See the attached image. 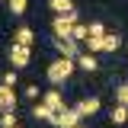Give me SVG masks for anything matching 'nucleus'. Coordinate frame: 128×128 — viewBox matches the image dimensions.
I'll use <instances>...</instances> for the list:
<instances>
[{
	"instance_id": "nucleus-1",
	"label": "nucleus",
	"mask_w": 128,
	"mask_h": 128,
	"mask_svg": "<svg viewBox=\"0 0 128 128\" xmlns=\"http://www.w3.org/2000/svg\"><path fill=\"white\" fill-rule=\"evenodd\" d=\"M77 70V58H54V61L45 67V77L51 80V83H64V80H70V74Z\"/></svg>"
},
{
	"instance_id": "nucleus-2",
	"label": "nucleus",
	"mask_w": 128,
	"mask_h": 128,
	"mask_svg": "<svg viewBox=\"0 0 128 128\" xmlns=\"http://www.w3.org/2000/svg\"><path fill=\"white\" fill-rule=\"evenodd\" d=\"M77 10H70V13H61L51 19V32H54V38H70L74 35V26H77Z\"/></svg>"
},
{
	"instance_id": "nucleus-3",
	"label": "nucleus",
	"mask_w": 128,
	"mask_h": 128,
	"mask_svg": "<svg viewBox=\"0 0 128 128\" xmlns=\"http://www.w3.org/2000/svg\"><path fill=\"white\" fill-rule=\"evenodd\" d=\"M6 58H10V64L13 67H26V64L32 61V48H26V45H10V51H6Z\"/></svg>"
},
{
	"instance_id": "nucleus-4",
	"label": "nucleus",
	"mask_w": 128,
	"mask_h": 128,
	"mask_svg": "<svg viewBox=\"0 0 128 128\" xmlns=\"http://www.w3.org/2000/svg\"><path fill=\"white\" fill-rule=\"evenodd\" d=\"M80 118H83V115H80L77 106H74V109H61L58 115H54V122H51V125H58V128H77Z\"/></svg>"
},
{
	"instance_id": "nucleus-5",
	"label": "nucleus",
	"mask_w": 128,
	"mask_h": 128,
	"mask_svg": "<svg viewBox=\"0 0 128 128\" xmlns=\"http://www.w3.org/2000/svg\"><path fill=\"white\" fill-rule=\"evenodd\" d=\"M54 48H58L61 58H80V48L74 38H54Z\"/></svg>"
},
{
	"instance_id": "nucleus-6",
	"label": "nucleus",
	"mask_w": 128,
	"mask_h": 128,
	"mask_svg": "<svg viewBox=\"0 0 128 128\" xmlns=\"http://www.w3.org/2000/svg\"><path fill=\"white\" fill-rule=\"evenodd\" d=\"M42 102H45V106L54 112V115H58L61 109H67V106H64V96L58 93V90H45V93H42Z\"/></svg>"
},
{
	"instance_id": "nucleus-7",
	"label": "nucleus",
	"mask_w": 128,
	"mask_h": 128,
	"mask_svg": "<svg viewBox=\"0 0 128 128\" xmlns=\"http://www.w3.org/2000/svg\"><path fill=\"white\" fill-rule=\"evenodd\" d=\"M10 109H16V90L0 83V112H10Z\"/></svg>"
},
{
	"instance_id": "nucleus-8",
	"label": "nucleus",
	"mask_w": 128,
	"mask_h": 128,
	"mask_svg": "<svg viewBox=\"0 0 128 128\" xmlns=\"http://www.w3.org/2000/svg\"><path fill=\"white\" fill-rule=\"evenodd\" d=\"M29 115L35 118V122H54V112L48 109L45 102H32V109H29Z\"/></svg>"
},
{
	"instance_id": "nucleus-9",
	"label": "nucleus",
	"mask_w": 128,
	"mask_h": 128,
	"mask_svg": "<svg viewBox=\"0 0 128 128\" xmlns=\"http://www.w3.org/2000/svg\"><path fill=\"white\" fill-rule=\"evenodd\" d=\"M13 42H16V45H26V48H32V45H35V32H32L29 26H19V29L13 32Z\"/></svg>"
},
{
	"instance_id": "nucleus-10",
	"label": "nucleus",
	"mask_w": 128,
	"mask_h": 128,
	"mask_svg": "<svg viewBox=\"0 0 128 128\" xmlns=\"http://www.w3.org/2000/svg\"><path fill=\"white\" fill-rule=\"evenodd\" d=\"M77 112H80V115H96V112H99V96L80 99V102H77Z\"/></svg>"
},
{
	"instance_id": "nucleus-11",
	"label": "nucleus",
	"mask_w": 128,
	"mask_h": 128,
	"mask_svg": "<svg viewBox=\"0 0 128 128\" xmlns=\"http://www.w3.org/2000/svg\"><path fill=\"white\" fill-rule=\"evenodd\" d=\"M118 48H122V35H118V32H106V35H102V51L115 54Z\"/></svg>"
},
{
	"instance_id": "nucleus-12",
	"label": "nucleus",
	"mask_w": 128,
	"mask_h": 128,
	"mask_svg": "<svg viewBox=\"0 0 128 128\" xmlns=\"http://www.w3.org/2000/svg\"><path fill=\"white\" fill-rule=\"evenodd\" d=\"M109 118H112V125H128V106H122V102H115L109 112Z\"/></svg>"
},
{
	"instance_id": "nucleus-13",
	"label": "nucleus",
	"mask_w": 128,
	"mask_h": 128,
	"mask_svg": "<svg viewBox=\"0 0 128 128\" xmlns=\"http://www.w3.org/2000/svg\"><path fill=\"white\" fill-rule=\"evenodd\" d=\"M77 67H83L86 74H93L96 67H99V61H96V54H90V51H86V54H80V58H77Z\"/></svg>"
},
{
	"instance_id": "nucleus-14",
	"label": "nucleus",
	"mask_w": 128,
	"mask_h": 128,
	"mask_svg": "<svg viewBox=\"0 0 128 128\" xmlns=\"http://www.w3.org/2000/svg\"><path fill=\"white\" fill-rule=\"evenodd\" d=\"M48 10H51V13H70V10H74V0H48Z\"/></svg>"
},
{
	"instance_id": "nucleus-15",
	"label": "nucleus",
	"mask_w": 128,
	"mask_h": 128,
	"mask_svg": "<svg viewBox=\"0 0 128 128\" xmlns=\"http://www.w3.org/2000/svg\"><path fill=\"white\" fill-rule=\"evenodd\" d=\"M19 115H16V109H10V112H0V128H16L19 122H16Z\"/></svg>"
},
{
	"instance_id": "nucleus-16",
	"label": "nucleus",
	"mask_w": 128,
	"mask_h": 128,
	"mask_svg": "<svg viewBox=\"0 0 128 128\" xmlns=\"http://www.w3.org/2000/svg\"><path fill=\"white\" fill-rule=\"evenodd\" d=\"M6 6H10V13H13V16H22V13H26V6H29V0H6Z\"/></svg>"
},
{
	"instance_id": "nucleus-17",
	"label": "nucleus",
	"mask_w": 128,
	"mask_h": 128,
	"mask_svg": "<svg viewBox=\"0 0 128 128\" xmlns=\"http://www.w3.org/2000/svg\"><path fill=\"white\" fill-rule=\"evenodd\" d=\"M70 38H74V42H86V38H90V26L77 22V26H74V35H70Z\"/></svg>"
},
{
	"instance_id": "nucleus-18",
	"label": "nucleus",
	"mask_w": 128,
	"mask_h": 128,
	"mask_svg": "<svg viewBox=\"0 0 128 128\" xmlns=\"http://www.w3.org/2000/svg\"><path fill=\"white\" fill-rule=\"evenodd\" d=\"M86 48H90V54H99V51H102V38L90 35V38H86Z\"/></svg>"
},
{
	"instance_id": "nucleus-19",
	"label": "nucleus",
	"mask_w": 128,
	"mask_h": 128,
	"mask_svg": "<svg viewBox=\"0 0 128 128\" xmlns=\"http://www.w3.org/2000/svg\"><path fill=\"white\" fill-rule=\"evenodd\" d=\"M115 102H122V106H128V83H122V86H115Z\"/></svg>"
},
{
	"instance_id": "nucleus-20",
	"label": "nucleus",
	"mask_w": 128,
	"mask_h": 128,
	"mask_svg": "<svg viewBox=\"0 0 128 128\" xmlns=\"http://www.w3.org/2000/svg\"><path fill=\"white\" fill-rule=\"evenodd\" d=\"M0 83H6V86H16V83H19V77H16V67H10V70L3 74V80H0Z\"/></svg>"
},
{
	"instance_id": "nucleus-21",
	"label": "nucleus",
	"mask_w": 128,
	"mask_h": 128,
	"mask_svg": "<svg viewBox=\"0 0 128 128\" xmlns=\"http://www.w3.org/2000/svg\"><path fill=\"white\" fill-rule=\"evenodd\" d=\"M90 35L102 38V35H106V26H102V22H90Z\"/></svg>"
},
{
	"instance_id": "nucleus-22",
	"label": "nucleus",
	"mask_w": 128,
	"mask_h": 128,
	"mask_svg": "<svg viewBox=\"0 0 128 128\" xmlns=\"http://www.w3.org/2000/svg\"><path fill=\"white\" fill-rule=\"evenodd\" d=\"M22 96H26V99H35V96H38V86H35V83H26V86H22Z\"/></svg>"
},
{
	"instance_id": "nucleus-23",
	"label": "nucleus",
	"mask_w": 128,
	"mask_h": 128,
	"mask_svg": "<svg viewBox=\"0 0 128 128\" xmlns=\"http://www.w3.org/2000/svg\"><path fill=\"white\" fill-rule=\"evenodd\" d=\"M77 128H86V125H77Z\"/></svg>"
},
{
	"instance_id": "nucleus-24",
	"label": "nucleus",
	"mask_w": 128,
	"mask_h": 128,
	"mask_svg": "<svg viewBox=\"0 0 128 128\" xmlns=\"http://www.w3.org/2000/svg\"><path fill=\"white\" fill-rule=\"evenodd\" d=\"M16 128H19V125H16Z\"/></svg>"
}]
</instances>
